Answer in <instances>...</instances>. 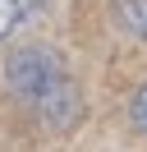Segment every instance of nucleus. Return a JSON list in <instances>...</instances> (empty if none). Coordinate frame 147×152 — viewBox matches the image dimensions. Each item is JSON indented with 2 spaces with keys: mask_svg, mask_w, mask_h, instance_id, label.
<instances>
[{
  "mask_svg": "<svg viewBox=\"0 0 147 152\" xmlns=\"http://www.w3.org/2000/svg\"><path fill=\"white\" fill-rule=\"evenodd\" d=\"M5 83L41 124L69 129L83 115V97H78V88H74L69 69L46 46H18L14 56H9V65H5Z\"/></svg>",
  "mask_w": 147,
  "mask_h": 152,
  "instance_id": "obj_1",
  "label": "nucleus"
},
{
  "mask_svg": "<svg viewBox=\"0 0 147 152\" xmlns=\"http://www.w3.org/2000/svg\"><path fill=\"white\" fill-rule=\"evenodd\" d=\"M32 10H37V0H0V42L14 28H23V23L32 19Z\"/></svg>",
  "mask_w": 147,
  "mask_h": 152,
  "instance_id": "obj_2",
  "label": "nucleus"
},
{
  "mask_svg": "<svg viewBox=\"0 0 147 152\" xmlns=\"http://www.w3.org/2000/svg\"><path fill=\"white\" fill-rule=\"evenodd\" d=\"M115 19L124 23L133 37L147 42V0H115Z\"/></svg>",
  "mask_w": 147,
  "mask_h": 152,
  "instance_id": "obj_3",
  "label": "nucleus"
},
{
  "mask_svg": "<svg viewBox=\"0 0 147 152\" xmlns=\"http://www.w3.org/2000/svg\"><path fill=\"white\" fill-rule=\"evenodd\" d=\"M133 120H138V129L147 134V83H143V92L133 97Z\"/></svg>",
  "mask_w": 147,
  "mask_h": 152,
  "instance_id": "obj_4",
  "label": "nucleus"
}]
</instances>
